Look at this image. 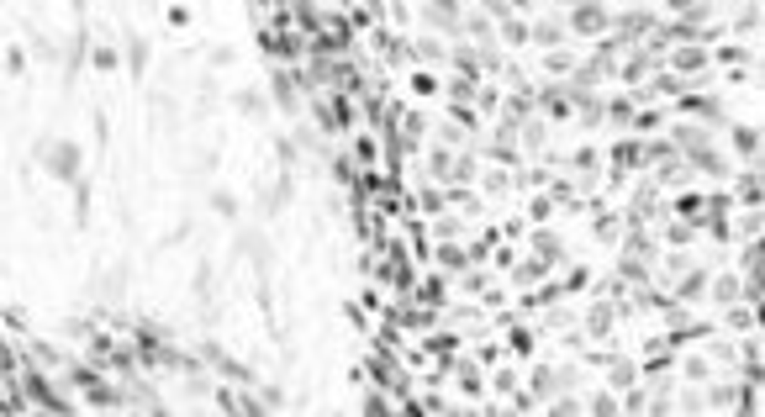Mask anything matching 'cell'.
Segmentation results:
<instances>
[{
    "label": "cell",
    "mask_w": 765,
    "mask_h": 417,
    "mask_svg": "<svg viewBox=\"0 0 765 417\" xmlns=\"http://www.w3.org/2000/svg\"><path fill=\"white\" fill-rule=\"evenodd\" d=\"M37 154H48V164L59 180H74V169H79V154L74 148H59V143H48V148H37Z\"/></svg>",
    "instance_id": "1"
}]
</instances>
